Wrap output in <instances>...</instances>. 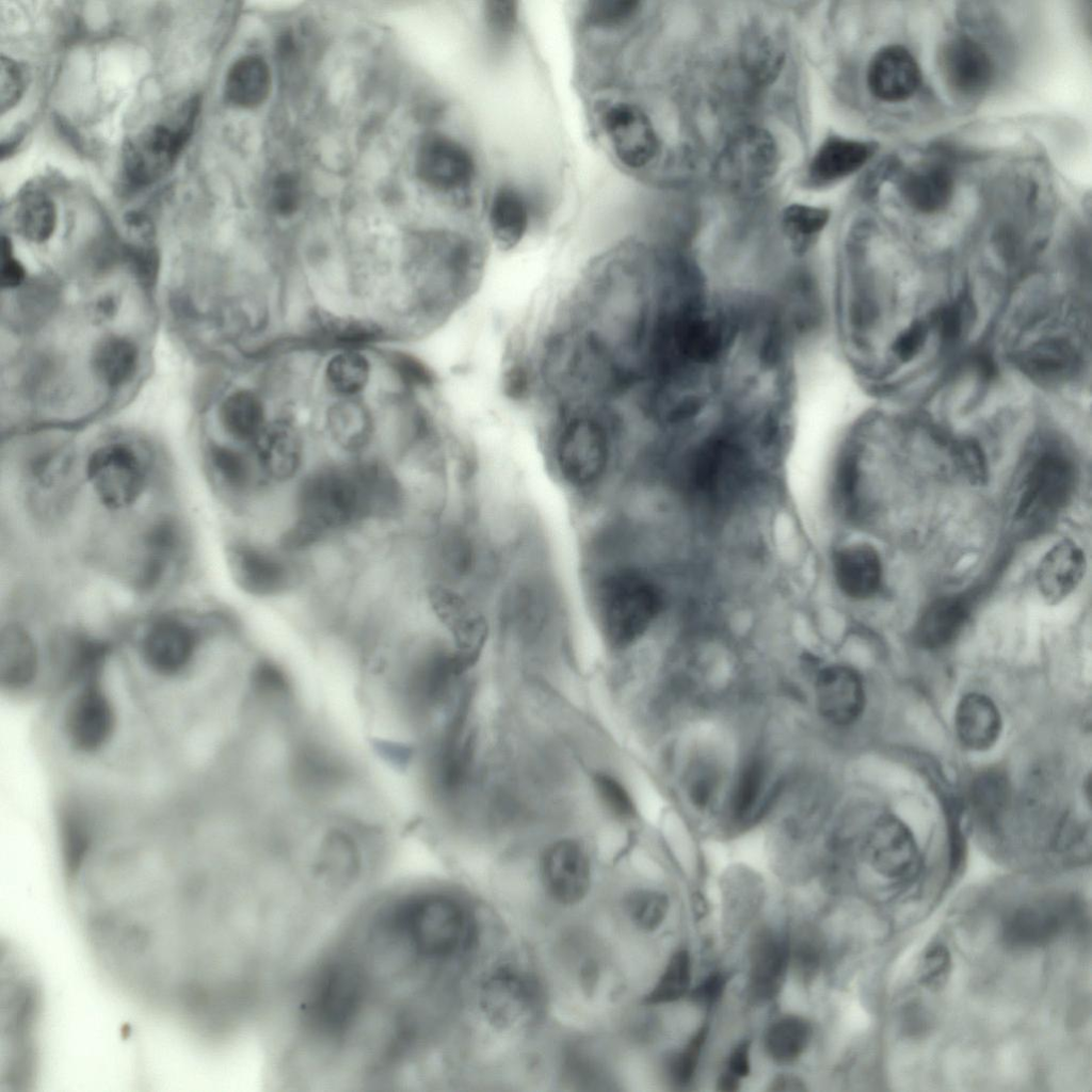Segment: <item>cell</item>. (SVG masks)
<instances>
[{
    "instance_id": "43",
    "label": "cell",
    "mask_w": 1092,
    "mask_h": 1092,
    "mask_svg": "<svg viewBox=\"0 0 1092 1092\" xmlns=\"http://www.w3.org/2000/svg\"><path fill=\"white\" fill-rule=\"evenodd\" d=\"M370 373L367 358L354 350H346L327 363L325 376L330 387L341 396H353L364 389Z\"/></svg>"
},
{
    "instance_id": "8",
    "label": "cell",
    "mask_w": 1092,
    "mask_h": 1092,
    "mask_svg": "<svg viewBox=\"0 0 1092 1092\" xmlns=\"http://www.w3.org/2000/svg\"><path fill=\"white\" fill-rule=\"evenodd\" d=\"M226 561L236 584L256 597L282 595L295 585L300 576L291 555L250 541L232 542Z\"/></svg>"
},
{
    "instance_id": "9",
    "label": "cell",
    "mask_w": 1092,
    "mask_h": 1092,
    "mask_svg": "<svg viewBox=\"0 0 1092 1092\" xmlns=\"http://www.w3.org/2000/svg\"><path fill=\"white\" fill-rule=\"evenodd\" d=\"M86 475L100 501L111 509H123L144 492L148 466L138 452L122 443L96 449L89 459Z\"/></svg>"
},
{
    "instance_id": "6",
    "label": "cell",
    "mask_w": 1092,
    "mask_h": 1092,
    "mask_svg": "<svg viewBox=\"0 0 1092 1092\" xmlns=\"http://www.w3.org/2000/svg\"><path fill=\"white\" fill-rule=\"evenodd\" d=\"M197 96L189 99L173 124L146 126L130 136L123 147V167L134 186H150L175 165L194 129L199 112Z\"/></svg>"
},
{
    "instance_id": "46",
    "label": "cell",
    "mask_w": 1092,
    "mask_h": 1092,
    "mask_svg": "<svg viewBox=\"0 0 1092 1092\" xmlns=\"http://www.w3.org/2000/svg\"><path fill=\"white\" fill-rule=\"evenodd\" d=\"M668 897L656 890H638L626 900V912L631 922L640 930L652 932L658 929L669 911Z\"/></svg>"
},
{
    "instance_id": "56",
    "label": "cell",
    "mask_w": 1092,
    "mask_h": 1092,
    "mask_svg": "<svg viewBox=\"0 0 1092 1092\" xmlns=\"http://www.w3.org/2000/svg\"><path fill=\"white\" fill-rule=\"evenodd\" d=\"M390 362L400 379L410 386H430L434 380L428 366L411 354L397 352Z\"/></svg>"
},
{
    "instance_id": "53",
    "label": "cell",
    "mask_w": 1092,
    "mask_h": 1092,
    "mask_svg": "<svg viewBox=\"0 0 1092 1092\" xmlns=\"http://www.w3.org/2000/svg\"><path fill=\"white\" fill-rule=\"evenodd\" d=\"M301 187L296 177L283 173L275 177L269 194L271 209L280 216L293 214L301 204Z\"/></svg>"
},
{
    "instance_id": "27",
    "label": "cell",
    "mask_w": 1092,
    "mask_h": 1092,
    "mask_svg": "<svg viewBox=\"0 0 1092 1092\" xmlns=\"http://www.w3.org/2000/svg\"><path fill=\"white\" fill-rule=\"evenodd\" d=\"M954 725L965 748L984 751L997 741L1002 723L995 703L984 694L971 692L958 703Z\"/></svg>"
},
{
    "instance_id": "58",
    "label": "cell",
    "mask_w": 1092,
    "mask_h": 1092,
    "mask_svg": "<svg viewBox=\"0 0 1092 1092\" xmlns=\"http://www.w3.org/2000/svg\"><path fill=\"white\" fill-rule=\"evenodd\" d=\"M1 251V285L3 288H15L23 282L26 275L25 269L21 263L12 256L10 241L5 238L2 240Z\"/></svg>"
},
{
    "instance_id": "28",
    "label": "cell",
    "mask_w": 1092,
    "mask_h": 1092,
    "mask_svg": "<svg viewBox=\"0 0 1092 1092\" xmlns=\"http://www.w3.org/2000/svg\"><path fill=\"white\" fill-rule=\"evenodd\" d=\"M899 192L914 211L935 214L951 203L954 179L942 165L925 166L906 173L899 183Z\"/></svg>"
},
{
    "instance_id": "33",
    "label": "cell",
    "mask_w": 1092,
    "mask_h": 1092,
    "mask_svg": "<svg viewBox=\"0 0 1092 1092\" xmlns=\"http://www.w3.org/2000/svg\"><path fill=\"white\" fill-rule=\"evenodd\" d=\"M488 220L493 237L500 247L509 250L516 246L529 226L525 198L512 187L498 189L491 203Z\"/></svg>"
},
{
    "instance_id": "55",
    "label": "cell",
    "mask_w": 1092,
    "mask_h": 1092,
    "mask_svg": "<svg viewBox=\"0 0 1092 1092\" xmlns=\"http://www.w3.org/2000/svg\"><path fill=\"white\" fill-rule=\"evenodd\" d=\"M953 461L973 483H982L986 478V465L980 448L971 441H961L951 449Z\"/></svg>"
},
{
    "instance_id": "29",
    "label": "cell",
    "mask_w": 1092,
    "mask_h": 1092,
    "mask_svg": "<svg viewBox=\"0 0 1092 1092\" xmlns=\"http://www.w3.org/2000/svg\"><path fill=\"white\" fill-rule=\"evenodd\" d=\"M871 144L840 138L826 139L809 163V176L819 183H830L858 171L872 156Z\"/></svg>"
},
{
    "instance_id": "41",
    "label": "cell",
    "mask_w": 1092,
    "mask_h": 1092,
    "mask_svg": "<svg viewBox=\"0 0 1092 1092\" xmlns=\"http://www.w3.org/2000/svg\"><path fill=\"white\" fill-rule=\"evenodd\" d=\"M860 462L861 449L853 434L839 453L833 481L835 503L847 517H853L858 513Z\"/></svg>"
},
{
    "instance_id": "7",
    "label": "cell",
    "mask_w": 1092,
    "mask_h": 1092,
    "mask_svg": "<svg viewBox=\"0 0 1092 1092\" xmlns=\"http://www.w3.org/2000/svg\"><path fill=\"white\" fill-rule=\"evenodd\" d=\"M778 148L764 128L746 126L736 131L721 150L716 164L717 177L738 191H755L766 186L778 167Z\"/></svg>"
},
{
    "instance_id": "12",
    "label": "cell",
    "mask_w": 1092,
    "mask_h": 1092,
    "mask_svg": "<svg viewBox=\"0 0 1092 1092\" xmlns=\"http://www.w3.org/2000/svg\"><path fill=\"white\" fill-rule=\"evenodd\" d=\"M536 989L520 970L502 966L481 982L478 1005L485 1021L499 1030L525 1024L536 1006Z\"/></svg>"
},
{
    "instance_id": "23",
    "label": "cell",
    "mask_w": 1092,
    "mask_h": 1092,
    "mask_svg": "<svg viewBox=\"0 0 1092 1092\" xmlns=\"http://www.w3.org/2000/svg\"><path fill=\"white\" fill-rule=\"evenodd\" d=\"M1087 568L1083 550L1074 541L1064 539L1041 559L1035 581L1038 590L1050 605L1065 599L1081 582Z\"/></svg>"
},
{
    "instance_id": "44",
    "label": "cell",
    "mask_w": 1092,
    "mask_h": 1092,
    "mask_svg": "<svg viewBox=\"0 0 1092 1092\" xmlns=\"http://www.w3.org/2000/svg\"><path fill=\"white\" fill-rule=\"evenodd\" d=\"M691 982V958L687 950L676 951L662 974L644 997L645 1003L660 1005L684 997Z\"/></svg>"
},
{
    "instance_id": "63",
    "label": "cell",
    "mask_w": 1092,
    "mask_h": 1092,
    "mask_svg": "<svg viewBox=\"0 0 1092 1092\" xmlns=\"http://www.w3.org/2000/svg\"><path fill=\"white\" fill-rule=\"evenodd\" d=\"M740 1078L734 1074L725 1071L722 1073L717 1081V1089L723 1092H734L739 1089Z\"/></svg>"
},
{
    "instance_id": "42",
    "label": "cell",
    "mask_w": 1092,
    "mask_h": 1092,
    "mask_svg": "<svg viewBox=\"0 0 1092 1092\" xmlns=\"http://www.w3.org/2000/svg\"><path fill=\"white\" fill-rule=\"evenodd\" d=\"M15 223L22 237L32 242H44L50 238L57 225L55 206L45 194L28 193L17 206Z\"/></svg>"
},
{
    "instance_id": "2",
    "label": "cell",
    "mask_w": 1092,
    "mask_h": 1092,
    "mask_svg": "<svg viewBox=\"0 0 1092 1092\" xmlns=\"http://www.w3.org/2000/svg\"><path fill=\"white\" fill-rule=\"evenodd\" d=\"M358 477L355 462L307 473L296 489L294 519L280 537V548L298 553L370 519Z\"/></svg>"
},
{
    "instance_id": "51",
    "label": "cell",
    "mask_w": 1092,
    "mask_h": 1092,
    "mask_svg": "<svg viewBox=\"0 0 1092 1092\" xmlns=\"http://www.w3.org/2000/svg\"><path fill=\"white\" fill-rule=\"evenodd\" d=\"M28 71L19 62L1 55L0 60V110L13 109L23 95L28 84Z\"/></svg>"
},
{
    "instance_id": "21",
    "label": "cell",
    "mask_w": 1092,
    "mask_h": 1092,
    "mask_svg": "<svg viewBox=\"0 0 1092 1092\" xmlns=\"http://www.w3.org/2000/svg\"><path fill=\"white\" fill-rule=\"evenodd\" d=\"M920 82L921 71L917 61L901 45L882 47L868 65V89L882 101L906 100L917 92Z\"/></svg>"
},
{
    "instance_id": "35",
    "label": "cell",
    "mask_w": 1092,
    "mask_h": 1092,
    "mask_svg": "<svg viewBox=\"0 0 1092 1092\" xmlns=\"http://www.w3.org/2000/svg\"><path fill=\"white\" fill-rule=\"evenodd\" d=\"M311 332L322 341L348 350L372 343L382 335L381 327L372 321L326 311L311 316Z\"/></svg>"
},
{
    "instance_id": "47",
    "label": "cell",
    "mask_w": 1092,
    "mask_h": 1092,
    "mask_svg": "<svg viewBox=\"0 0 1092 1092\" xmlns=\"http://www.w3.org/2000/svg\"><path fill=\"white\" fill-rule=\"evenodd\" d=\"M952 968L949 949L942 943H932L919 959L916 976L920 985L929 990H940L946 983Z\"/></svg>"
},
{
    "instance_id": "32",
    "label": "cell",
    "mask_w": 1092,
    "mask_h": 1092,
    "mask_svg": "<svg viewBox=\"0 0 1092 1092\" xmlns=\"http://www.w3.org/2000/svg\"><path fill=\"white\" fill-rule=\"evenodd\" d=\"M829 220L826 208L804 204L787 206L781 215V231L788 255L794 260L807 259Z\"/></svg>"
},
{
    "instance_id": "61",
    "label": "cell",
    "mask_w": 1092,
    "mask_h": 1092,
    "mask_svg": "<svg viewBox=\"0 0 1092 1092\" xmlns=\"http://www.w3.org/2000/svg\"><path fill=\"white\" fill-rule=\"evenodd\" d=\"M750 1046L749 1041H743L735 1046L727 1059V1070L738 1078L746 1077L750 1074Z\"/></svg>"
},
{
    "instance_id": "37",
    "label": "cell",
    "mask_w": 1092,
    "mask_h": 1092,
    "mask_svg": "<svg viewBox=\"0 0 1092 1092\" xmlns=\"http://www.w3.org/2000/svg\"><path fill=\"white\" fill-rule=\"evenodd\" d=\"M220 418L224 430L240 441L253 443L266 425L262 403L248 390L229 395L222 403Z\"/></svg>"
},
{
    "instance_id": "11",
    "label": "cell",
    "mask_w": 1092,
    "mask_h": 1092,
    "mask_svg": "<svg viewBox=\"0 0 1092 1092\" xmlns=\"http://www.w3.org/2000/svg\"><path fill=\"white\" fill-rule=\"evenodd\" d=\"M813 711L824 727L844 728L864 712L866 692L858 671L830 663L815 669L810 682Z\"/></svg>"
},
{
    "instance_id": "49",
    "label": "cell",
    "mask_w": 1092,
    "mask_h": 1092,
    "mask_svg": "<svg viewBox=\"0 0 1092 1092\" xmlns=\"http://www.w3.org/2000/svg\"><path fill=\"white\" fill-rule=\"evenodd\" d=\"M822 961V943L816 934L806 932L790 946L789 967L797 977L810 982L819 971Z\"/></svg>"
},
{
    "instance_id": "13",
    "label": "cell",
    "mask_w": 1092,
    "mask_h": 1092,
    "mask_svg": "<svg viewBox=\"0 0 1092 1092\" xmlns=\"http://www.w3.org/2000/svg\"><path fill=\"white\" fill-rule=\"evenodd\" d=\"M198 647V636L190 625L177 619H161L143 633L139 653L156 677L174 680L193 669Z\"/></svg>"
},
{
    "instance_id": "50",
    "label": "cell",
    "mask_w": 1092,
    "mask_h": 1092,
    "mask_svg": "<svg viewBox=\"0 0 1092 1092\" xmlns=\"http://www.w3.org/2000/svg\"><path fill=\"white\" fill-rule=\"evenodd\" d=\"M639 6L633 0H594L588 3L585 18L595 27L613 28L630 20Z\"/></svg>"
},
{
    "instance_id": "14",
    "label": "cell",
    "mask_w": 1092,
    "mask_h": 1092,
    "mask_svg": "<svg viewBox=\"0 0 1092 1092\" xmlns=\"http://www.w3.org/2000/svg\"><path fill=\"white\" fill-rule=\"evenodd\" d=\"M431 609L451 636L455 654L467 668L472 663L488 633L487 621L482 612L457 591L445 584H434L428 594Z\"/></svg>"
},
{
    "instance_id": "30",
    "label": "cell",
    "mask_w": 1092,
    "mask_h": 1092,
    "mask_svg": "<svg viewBox=\"0 0 1092 1092\" xmlns=\"http://www.w3.org/2000/svg\"><path fill=\"white\" fill-rule=\"evenodd\" d=\"M969 604L962 596H945L932 601L924 611L915 628L917 643L929 649L951 643L964 628L969 616Z\"/></svg>"
},
{
    "instance_id": "20",
    "label": "cell",
    "mask_w": 1092,
    "mask_h": 1092,
    "mask_svg": "<svg viewBox=\"0 0 1092 1092\" xmlns=\"http://www.w3.org/2000/svg\"><path fill=\"white\" fill-rule=\"evenodd\" d=\"M1075 914V903L1065 897L1026 903L1007 918L1005 937L1015 946H1039L1059 935L1073 921Z\"/></svg>"
},
{
    "instance_id": "24",
    "label": "cell",
    "mask_w": 1092,
    "mask_h": 1092,
    "mask_svg": "<svg viewBox=\"0 0 1092 1092\" xmlns=\"http://www.w3.org/2000/svg\"><path fill=\"white\" fill-rule=\"evenodd\" d=\"M790 961L789 941L773 931H762L751 949L749 994L756 1001L774 998L785 980Z\"/></svg>"
},
{
    "instance_id": "10",
    "label": "cell",
    "mask_w": 1092,
    "mask_h": 1092,
    "mask_svg": "<svg viewBox=\"0 0 1092 1092\" xmlns=\"http://www.w3.org/2000/svg\"><path fill=\"white\" fill-rule=\"evenodd\" d=\"M609 455L606 430L593 418L572 419L558 438V468L565 481L576 487L595 484L607 469Z\"/></svg>"
},
{
    "instance_id": "60",
    "label": "cell",
    "mask_w": 1092,
    "mask_h": 1092,
    "mask_svg": "<svg viewBox=\"0 0 1092 1092\" xmlns=\"http://www.w3.org/2000/svg\"><path fill=\"white\" fill-rule=\"evenodd\" d=\"M503 389L512 399L523 398L528 390V374L520 365H515L505 371L503 375Z\"/></svg>"
},
{
    "instance_id": "25",
    "label": "cell",
    "mask_w": 1092,
    "mask_h": 1092,
    "mask_svg": "<svg viewBox=\"0 0 1092 1092\" xmlns=\"http://www.w3.org/2000/svg\"><path fill=\"white\" fill-rule=\"evenodd\" d=\"M833 571L839 590L849 598L868 599L881 588V558L868 544L855 543L838 549L833 557Z\"/></svg>"
},
{
    "instance_id": "38",
    "label": "cell",
    "mask_w": 1092,
    "mask_h": 1092,
    "mask_svg": "<svg viewBox=\"0 0 1092 1092\" xmlns=\"http://www.w3.org/2000/svg\"><path fill=\"white\" fill-rule=\"evenodd\" d=\"M327 427L333 439L350 452L363 450L372 436L368 411L354 401L335 404L327 414Z\"/></svg>"
},
{
    "instance_id": "57",
    "label": "cell",
    "mask_w": 1092,
    "mask_h": 1092,
    "mask_svg": "<svg viewBox=\"0 0 1092 1092\" xmlns=\"http://www.w3.org/2000/svg\"><path fill=\"white\" fill-rule=\"evenodd\" d=\"M725 986V977L720 973H713L691 991L690 998L701 1007H711L721 998Z\"/></svg>"
},
{
    "instance_id": "19",
    "label": "cell",
    "mask_w": 1092,
    "mask_h": 1092,
    "mask_svg": "<svg viewBox=\"0 0 1092 1092\" xmlns=\"http://www.w3.org/2000/svg\"><path fill=\"white\" fill-rule=\"evenodd\" d=\"M937 62L948 90L960 97L971 98L983 94L994 77L990 55L968 37L958 36L944 43Z\"/></svg>"
},
{
    "instance_id": "62",
    "label": "cell",
    "mask_w": 1092,
    "mask_h": 1092,
    "mask_svg": "<svg viewBox=\"0 0 1092 1092\" xmlns=\"http://www.w3.org/2000/svg\"><path fill=\"white\" fill-rule=\"evenodd\" d=\"M769 1090L770 1091H785V1092L792 1091V1092H797V1091H805L806 1088L804 1086V1082L800 1078H798V1077H796L793 1075H789V1074H786V1075L782 1074V1075L776 1076L771 1081Z\"/></svg>"
},
{
    "instance_id": "36",
    "label": "cell",
    "mask_w": 1092,
    "mask_h": 1092,
    "mask_svg": "<svg viewBox=\"0 0 1092 1092\" xmlns=\"http://www.w3.org/2000/svg\"><path fill=\"white\" fill-rule=\"evenodd\" d=\"M138 363V350L126 338L108 336L94 348L92 369L95 376L103 384L116 387L127 382L134 373Z\"/></svg>"
},
{
    "instance_id": "22",
    "label": "cell",
    "mask_w": 1092,
    "mask_h": 1092,
    "mask_svg": "<svg viewBox=\"0 0 1092 1092\" xmlns=\"http://www.w3.org/2000/svg\"><path fill=\"white\" fill-rule=\"evenodd\" d=\"M256 466L264 481L284 483L295 478L303 463V448L295 429L286 421L263 427L253 441Z\"/></svg>"
},
{
    "instance_id": "54",
    "label": "cell",
    "mask_w": 1092,
    "mask_h": 1092,
    "mask_svg": "<svg viewBox=\"0 0 1092 1092\" xmlns=\"http://www.w3.org/2000/svg\"><path fill=\"white\" fill-rule=\"evenodd\" d=\"M483 17L488 30L497 37H507L513 33L517 23V3L513 1H486Z\"/></svg>"
},
{
    "instance_id": "1",
    "label": "cell",
    "mask_w": 1092,
    "mask_h": 1092,
    "mask_svg": "<svg viewBox=\"0 0 1092 1092\" xmlns=\"http://www.w3.org/2000/svg\"><path fill=\"white\" fill-rule=\"evenodd\" d=\"M461 954L429 883H383L282 990L268 1026L282 1080L296 1092L423 1089L435 986Z\"/></svg>"
},
{
    "instance_id": "16",
    "label": "cell",
    "mask_w": 1092,
    "mask_h": 1092,
    "mask_svg": "<svg viewBox=\"0 0 1092 1092\" xmlns=\"http://www.w3.org/2000/svg\"><path fill=\"white\" fill-rule=\"evenodd\" d=\"M864 852L874 871L892 880L910 878L919 866V851L911 830L894 816H882L870 825Z\"/></svg>"
},
{
    "instance_id": "45",
    "label": "cell",
    "mask_w": 1092,
    "mask_h": 1092,
    "mask_svg": "<svg viewBox=\"0 0 1092 1092\" xmlns=\"http://www.w3.org/2000/svg\"><path fill=\"white\" fill-rule=\"evenodd\" d=\"M743 62L750 76L759 83H770L778 76L784 62L780 46L769 36H753L743 51Z\"/></svg>"
},
{
    "instance_id": "5",
    "label": "cell",
    "mask_w": 1092,
    "mask_h": 1092,
    "mask_svg": "<svg viewBox=\"0 0 1092 1092\" xmlns=\"http://www.w3.org/2000/svg\"><path fill=\"white\" fill-rule=\"evenodd\" d=\"M1075 486L1072 457L1057 441L1045 440L1032 452L1021 479L1014 509L1015 521L1040 528L1071 499Z\"/></svg>"
},
{
    "instance_id": "52",
    "label": "cell",
    "mask_w": 1092,
    "mask_h": 1092,
    "mask_svg": "<svg viewBox=\"0 0 1092 1092\" xmlns=\"http://www.w3.org/2000/svg\"><path fill=\"white\" fill-rule=\"evenodd\" d=\"M598 797L605 806L621 819H630L636 813L635 804L626 788L613 776L598 773L594 777Z\"/></svg>"
},
{
    "instance_id": "26",
    "label": "cell",
    "mask_w": 1092,
    "mask_h": 1092,
    "mask_svg": "<svg viewBox=\"0 0 1092 1092\" xmlns=\"http://www.w3.org/2000/svg\"><path fill=\"white\" fill-rule=\"evenodd\" d=\"M39 671L36 644L18 624L6 625L0 635V676L10 691L32 687Z\"/></svg>"
},
{
    "instance_id": "17",
    "label": "cell",
    "mask_w": 1092,
    "mask_h": 1092,
    "mask_svg": "<svg viewBox=\"0 0 1092 1092\" xmlns=\"http://www.w3.org/2000/svg\"><path fill=\"white\" fill-rule=\"evenodd\" d=\"M541 877L549 897L561 905H574L588 895L591 885L590 858L574 839L550 845L541 861Z\"/></svg>"
},
{
    "instance_id": "59",
    "label": "cell",
    "mask_w": 1092,
    "mask_h": 1092,
    "mask_svg": "<svg viewBox=\"0 0 1092 1092\" xmlns=\"http://www.w3.org/2000/svg\"><path fill=\"white\" fill-rule=\"evenodd\" d=\"M132 259L138 278L145 286H151L158 272L159 258L157 252L150 247H141L134 251Z\"/></svg>"
},
{
    "instance_id": "18",
    "label": "cell",
    "mask_w": 1092,
    "mask_h": 1092,
    "mask_svg": "<svg viewBox=\"0 0 1092 1092\" xmlns=\"http://www.w3.org/2000/svg\"><path fill=\"white\" fill-rule=\"evenodd\" d=\"M604 128L619 160L628 167L647 165L659 150L655 128L639 107L616 103L604 116Z\"/></svg>"
},
{
    "instance_id": "39",
    "label": "cell",
    "mask_w": 1092,
    "mask_h": 1092,
    "mask_svg": "<svg viewBox=\"0 0 1092 1092\" xmlns=\"http://www.w3.org/2000/svg\"><path fill=\"white\" fill-rule=\"evenodd\" d=\"M813 1035L807 1019L788 1015L775 1021L765 1034V1048L769 1057L780 1064H789L801 1057Z\"/></svg>"
},
{
    "instance_id": "4",
    "label": "cell",
    "mask_w": 1092,
    "mask_h": 1092,
    "mask_svg": "<svg viewBox=\"0 0 1092 1092\" xmlns=\"http://www.w3.org/2000/svg\"><path fill=\"white\" fill-rule=\"evenodd\" d=\"M103 658L77 674V686L61 714V729L69 749L82 756L100 754L117 736L119 716L116 702L101 681Z\"/></svg>"
},
{
    "instance_id": "31",
    "label": "cell",
    "mask_w": 1092,
    "mask_h": 1092,
    "mask_svg": "<svg viewBox=\"0 0 1092 1092\" xmlns=\"http://www.w3.org/2000/svg\"><path fill=\"white\" fill-rule=\"evenodd\" d=\"M271 85V70L267 62L250 54L238 59L228 69L224 94L230 105L254 109L267 100Z\"/></svg>"
},
{
    "instance_id": "3",
    "label": "cell",
    "mask_w": 1092,
    "mask_h": 1092,
    "mask_svg": "<svg viewBox=\"0 0 1092 1092\" xmlns=\"http://www.w3.org/2000/svg\"><path fill=\"white\" fill-rule=\"evenodd\" d=\"M660 589L632 571L605 577L596 591V613L603 636L614 648H626L649 629L662 608Z\"/></svg>"
},
{
    "instance_id": "15",
    "label": "cell",
    "mask_w": 1092,
    "mask_h": 1092,
    "mask_svg": "<svg viewBox=\"0 0 1092 1092\" xmlns=\"http://www.w3.org/2000/svg\"><path fill=\"white\" fill-rule=\"evenodd\" d=\"M415 171L428 187L451 192L470 183L476 165L470 152L461 143L448 135L431 132L418 145Z\"/></svg>"
},
{
    "instance_id": "48",
    "label": "cell",
    "mask_w": 1092,
    "mask_h": 1092,
    "mask_svg": "<svg viewBox=\"0 0 1092 1092\" xmlns=\"http://www.w3.org/2000/svg\"><path fill=\"white\" fill-rule=\"evenodd\" d=\"M707 1035L708 1026L703 1025L682 1050L669 1059L668 1072L672 1081L677 1086H687L693 1079Z\"/></svg>"
},
{
    "instance_id": "40",
    "label": "cell",
    "mask_w": 1092,
    "mask_h": 1092,
    "mask_svg": "<svg viewBox=\"0 0 1092 1092\" xmlns=\"http://www.w3.org/2000/svg\"><path fill=\"white\" fill-rule=\"evenodd\" d=\"M1009 783L998 770H987L971 783L969 801L976 817L993 826L1002 816L1010 798Z\"/></svg>"
},
{
    "instance_id": "34",
    "label": "cell",
    "mask_w": 1092,
    "mask_h": 1092,
    "mask_svg": "<svg viewBox=\"0 0 1092 1092\" xmlns=\"http://www.w3.org/2000/svg\"><path fill=\"white\" fill-rule=\"evenodd\" d=\"M208 466L214 482L235 498L247 497L264 481L260 471L240 452L223 446L209 450Z\"/></svg>"
}]
</instances>
